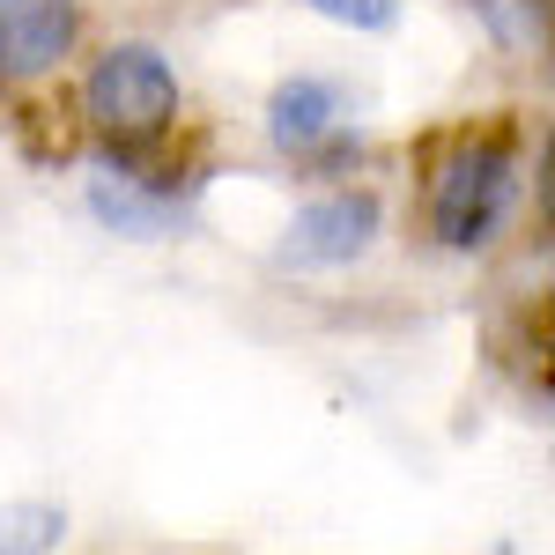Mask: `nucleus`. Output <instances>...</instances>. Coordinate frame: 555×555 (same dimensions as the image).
<instances>
[{
  "mask_svg": "<svg viewBox=\"0 0 555 555\" xmlns=\"http://www.w3.org/2000/svg\"><path fill=\"white\" fill-rule=\"evenodd\" d=\"M75 171H96V215L127 230H164L201 208L222 164L230 127L201 104L171 44L141 30H104L67 89Z\"/></svg>",
  "mask_w": 555,
  "mask_h": 555,
  "instance_id": "1",
  "label": "nucleus"
},
{
  "mask_svg": "<svg viewBox=\"0 0 555 555\" xmlns=\"http://www.w3.org/2000/svg\"><path fill=\"white\" fill-rule=\"evenodd\" d=\"M474 341H481V371L504 385L518 408L548 415L555 408V274L489 267Z\"/></svg>",
  "mask_w": 555,
  "mask_h": 555,
  "instance_id": "5",
  "label": "nucleus"
},
{
  "mask_svg": "<svg viewBox=\"0 0 555 555\" xmlns=\"http://www.w3.org/2000/svg\"><path fill=\"white\" fill-rule=\"evenodd\" d=\"M496 267H533L555 274V96L533 112V164H526V215H518V237Z\"/></svg>",
  "mask_w": 555,
  "mask_h": 555,
  "instance_id": "8",
  "label": "nucleus"
},
{
  "mask_svg": "<svg viewBox=\"0 0 555 555\" xmlns=\"http://www.w3.org/2000/svg\"><path fill=\"white\" fill-rule=\"evenodd\" d=\"M96 555H237L222 541H127V548H96Z\"/></svg>",
  "mask_w": 555,
  "mask_h": 555,
  "instance_id": "10",
  "label": "nucleus"
},
{
  "mask_svg": "<svg viewBox=\"0 0 555 555\" xmlns=\"http://www.w3.org/2000/svg\"><path fill=\"white\" fill-rule=\"evenodd\" d=\"M304 15H319V23H334V30H363V38H378L400 23V0H289Z\"/></svg>",
  "mask_w": 555,
  "mask_h": 555,
  "instance_id": "9",
  "label": "nucleus"
},
{
  "mask_svg": "<svg viewBox=\"0 0 555 555\" xmlns=\"http://www.w3.org/2000/svg\"><path fill=\"white\" fill-rule=\"evenodd\" d=\"M533 96H489L429 112L385 141L392 178V237L423 267H474L489 274L512 253L526 215V164H533Z\"/></svg>",
  "mask_w": 555,
  "mask_h": 555,
  "instance_id": "2",
  "label": "nucleus"
},
{
  "mask_svg": "<svg viewBox=\"0 0 555 555\" xmlns=\"http://www.w3.org/2000/svg\"><path fill=\"white\" fill-rule=\"evenodd\" d=\"M104 30L112 23L96 0H0V141L23 164L75 171L67 89Z\"/></svg>",
  "mask_w": 555,
  "mask_h": 555,
  "instance_id": "3",
  "label": "nucleus"
},
{
  "mask_svg": "<svg viewBox=\"0 0 555 555\" xmlns=\"http://www.w3.org/2000/svg\"><path fill=\"white\" fill-rule=\"evenodd\" d=\"M259 127H267L274 164L297 178L304 193L385 171V141L363 127V89L348 75H326V67L282 75L267 89V104H259Z\"/></svg>",
  "mask_w": 555,
  "mask_h": 555,
  "instance_id": "4",
  "label": "nucleus"
},
{
  "mask_svg": "<svg viewBox=\"0 0 555 555\" xmlns=\"http://www.w3.org/2000/svg\"><path fill=\"white\" fill-rule=\"evenodd\" d=\"M378 237H392V178H341V185H311L274 245V267L297 274H326V267H356L378 253Z\"/></svg>",
  "mask_w": 555,
  "mask_h": 555,
  "instance_id": "6",
  "label": "nucleus"
},
{
  "mask_svg": "<svg viewBox=\"0 0 555 555\" xmlns=\"http://www.w3.org/2000/svg\"><path fill=\"white\" fill-rule=\"evenodd\" d=\"M452 15L504 75V96H555V0H452Z\"/></svg>",
  "mask_w": 555,
  "mask_h": 555,
  "instance_id": "7",
  "label": "nucleus"
}]
</instances>
